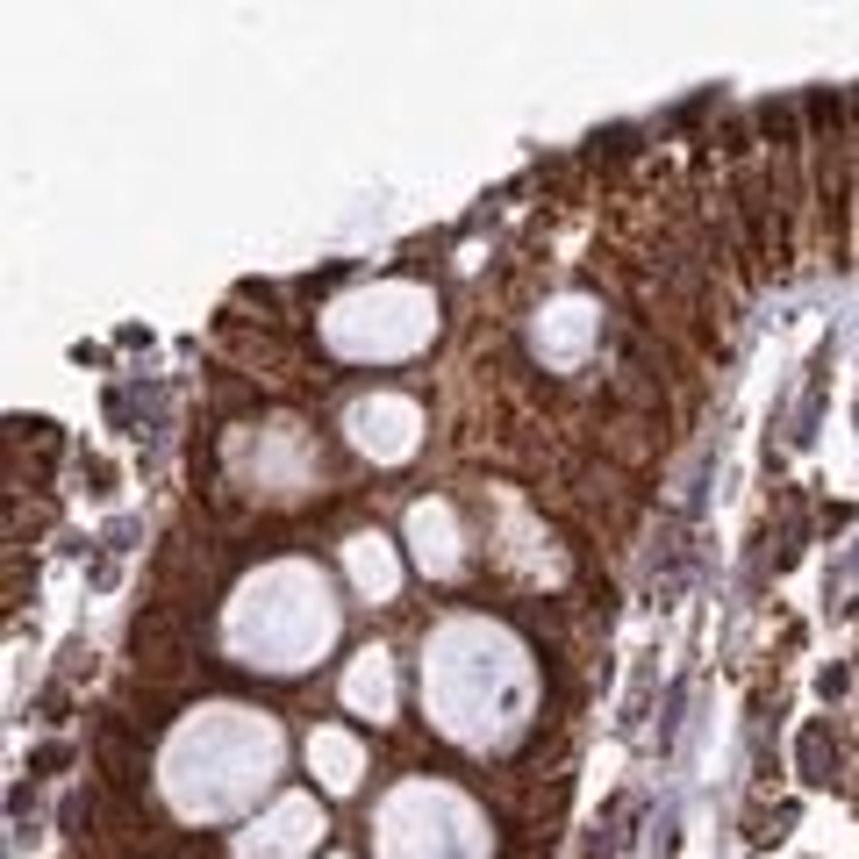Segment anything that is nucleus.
<instances>
[{"mask_svg":"<svg viewBox=\"0 0 859 859\" xmlns=\"http://www.w3.org/2000/svg\"><path fill=\"white\" fill-rule=\"evenodd\" d=\"M65 759H72L65 745H36V752H29V774H51V766H65Z\"/></svg>","mask_w":859,"mask_h":859,"instance_id":"nucleus-2","label":"nucleus"},{"mask_svg":"<svg viewBox=\"0 0 859 859\" xmlns=\"http://www.w3.org/2000/svg\"><path fill=\"white\" fill-rule=\"evenodd\" d=\"M802 781H809V788H831V781H838V745H831V723H809V731H802Z\"/></svg>","mask_w":859,"mask_h":859,"instance_id":"nucleus-1","label":"nucleus"}]
</instances>
